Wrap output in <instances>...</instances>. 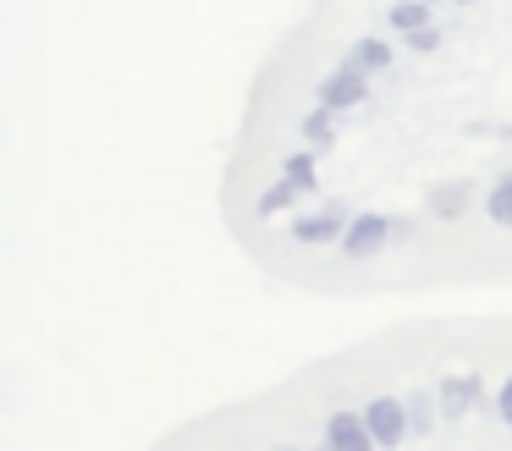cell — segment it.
<instances>
[{
    "mask_svg": "<svg viewBox=\"0 0 512 451\" xmlns=\"http://www.w3.org/2000/svg\"><path fill=\"white\" fill-rule=\"evenodd\" d=\"M221 220L325 297L512 286V0H303L248 83Z\"/></svg>",
    "mask_w": 512,
    "mask_h": 451,
    "instance_id": "1",
    "label": "cell"
}]
</instances>
